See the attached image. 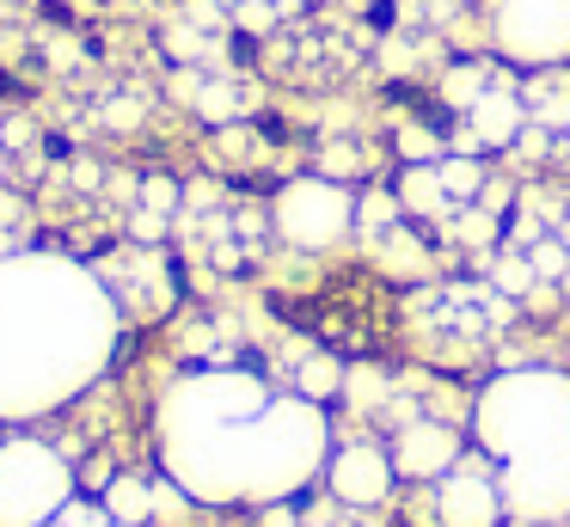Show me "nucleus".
I'll use <instances>...</instances> for the list:
<instances>
[{
    "mask_svg": "<svg viewBox=\"0 0 570 527\" xmlns=\"http://www.w3.org/2000/svg\"><path fill=\"white\" fill-rule=\"evenodd\" d=\"M332 423L301 392H271L246 368H197L160 399L166 478L197 502H276L295 497L332 460Z\"/></svg>",
    "mask_w": 570,
    "mask_h": 527,
    "instance_id": "nucleus-1",
    "label": "nucleus"
},
{
    "mask_svg": "<svg viewBox=\"0 0 570 527\" xmlns=\"http://www.w3.org/2000/svg\"><path fill=\"white\" fill-rule=\"evenodd\" d=\"M111 289L75 257H0V423H26L105 374L117 350Z\"/></svg>",
    "mask_w": 570,
    "mask_h": 527,
    "instance_id": "nucleus-2",
    "label": "nucleus"
},
{
    "mask_svg": "<svg viewBox=\"0 0 570 527\" xmlns=\"http://www.w3.org/2000/svg\"><path fill=\"white\" fill-rule=\"evenodd\" d=\"M472 448L497 466L570 448V374L564 368H509L484 380L472 404Z\"/></svg>",
    "mask_w": 570,
    "mask_h": 527,
    "instance_id": "nucleus-3",
    "label": "nucleus"
},
{
    "mask_svg": "<svg viewBox=\"0 0 570 527\" xmlns=\"http://www.w3.org/2000/svg\"><path fill=\"white\" fill-rule=\"evenodd\" d=\"M80 478L50 441L7 436L0 441V527H50L75 502Z\"/></svg>",
    "mask_w": 570,
    "mask_h": 527,
    "instance_id": "nucleus-4",
    "label": "nucleus"
},
{
    "mask_svg": "<svg viewBox=\"0 0 570 527\" xmlns=\"http://www.w3.org/2000/svg\"><path fill=\"white\" fill-rule=\"evenodd\" d=\"M276 233H283L295 252H332L350 240L356 227V196L337 178H288L276 191Z\"/></svg>",
    "mask_w": 570,
    "mask_h": 527,
    "instance_id": "nucleus-5",
    "label": "nucleus"
},
{
    "mask_svg": "<svg viewBox=\"0 0 570 527\" xmlns=\"http://www.w3.org/2000/svg\"><path fill=\"white\" fill-rule=\"evenodd\" d=\"M491 43L503 61L552 68L570 56V0H491Z\"/></svg>",
    "mask_w": 570,
    "mask_h": 527,
    "instance_id": "nucleus-6",
    "label": "nucleus"
},
{
    "mask_svg": "<svg viewBox=\"0 0 570 527\" xmlns=\"http://www.w3.org/2000/svg\"><path fill=\"white\" fill-rule=\"evenodd\" d=\"M497 485L515 521H570V448L497 466Z\"/></svg>",
    "mask_w": 570,
    "mask_h": 527,
    "instance_id": "nucleus-7",
    "label": "nucleus"
},
{
    "mask_svg": "<svg viewBox=\"0 0 570 527\" xmlns=\"http://www.w3.org/2000/svg\"><path fill=\"white\" fill-rule=\"evenodd\" d=\"M509 502L497 485V466H479L460 453L442 478H435V521L442 527H503Z\"/></svg>",
    "mask_w": 570,
    "mask_h": 527,
    "instance_id": "nucleus-8",
    "label": "nucleus"
},
{
    "mask_svg": "<svg viewBox=\"0 0 570 527\" xmlns=\"http://www.w3.org/2000/svg\"><path fill=\"white\" fill-rule=\"evenodd\" d=\"M325 485H332V497L350 502V509H374V502H386L399 485L393 453L374 448V441H350V448H337L332 460H325Z\"/></svg>",
    "mask_w": 570,
    "mask_h": 527,
    "instance_id": "nucleus-9",
    "label": "nucleus"
},
{
    "mask_svg": "<svg viewBox=\"0 0 570 527\" xmlns=\"http://www.w3.org/2000/svg\"><path fill=\"white\" fill-rule=\"evenodd\" d=\"M386 453H393V472L399 478H417V485H423V478H442L448 466L466 453V441H460V429L435 423V417H417V423L399 429V441Z\"/></svg>",
    "mask_w": 570,
    "mask_h": 527,
    "instance_id": "nucleus-10",
    "label": "nucleus"
},
{
    "mask_svg": "<svg viewBox=\"0 0 570 527\" xmlns=\"http://www.w3.org/2000/svg\"><path fill=\"white\" fill-rule=\"evenodd\" d=\"M99 502L117 515V527H148L154 521V485L141 472H117L111 485H105Z\"/></svg>",
    "mask_w": 570,
    "mask_h": 527,
    "instance_id": "nucleus-11",
    "label": "nucleus"
},
{
    "mask_svg": "<svg viewBox=\"0 0 570 527\" xmlns=\"http://www.w3.org/2000/svg\"><path fill=\"white\" fill-rule=\"evenodd\" d=\"M344 387V368L325 362V355H313L307 368H301V399H320V392H337Z\"/></svg>",
    "mask_w": 570,
    "mask_h": 527,
    "instance_id": "nucleus-12",
    "label": "nucleus"
},
{
    "mask_svg": "<svg viewBox=\"0 0 570 527\" xmlns=\"http://www.w3.org/2000/svg\"><path fill=\"white\" fill-rule=\"evenodd\" d=\"M50 527H117V515L105 509V502H87V497H75V502H68V509L56 515Z\"/></svg>",
    "mask_w": 570,
    "mask_h": 527,
    "instance_id": "nucleus-13",
    "label": "nucleus"
},
{
    "mask_svg": "<svg viewBox=\"0 0 570 527\" xmlns=\"http://www.w3.org/2000/svg\"><path fill=\"white\" fill-rule=\"evenodd\" d=\"M148 203H154V208H166V203H173V184H148ZM141 233H160V215L141 221Z\"/></svg>",
    "mask_w": 570,
    "mask_h": 527,
    "instance_id": "nucleus-14",
    "label": "nucleus"
},
{
    "mask_svg": "<svg viewBox=\"0 0 570 527\" xmlns=\"http://www.w3.org/2000/svg\"><path fill=\"white\" fill-rule=\"evenodd\" d=\"M558 135H564V147H570V117H564V123H558Z\"/></svg>",
    "mask_w": 570,
    "mask_h": 527,
    "instance_id": "nucleus-15",
    "label": "nucleus"
}]
</instances>
